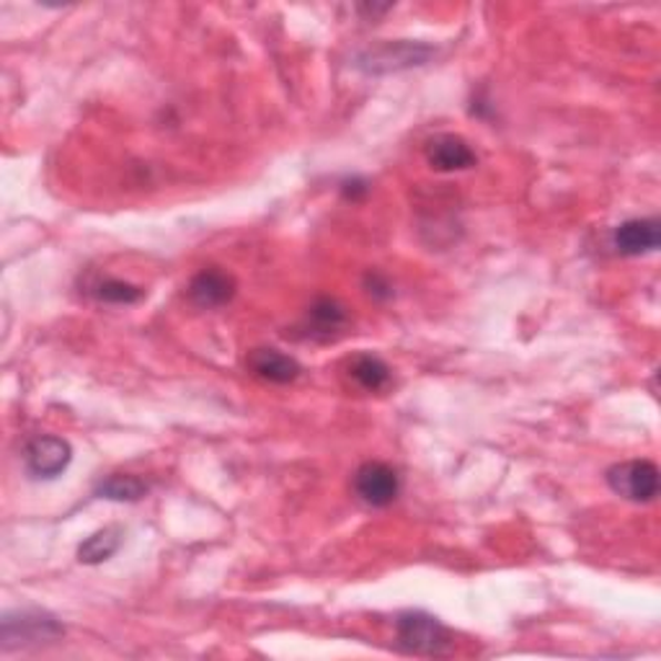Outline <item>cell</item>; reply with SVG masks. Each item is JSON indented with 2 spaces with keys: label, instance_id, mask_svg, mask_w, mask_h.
I'll return each mask as SVG.
<instances>
[{
  "label": "cell",
  "instance_id": "5b68a950",
  "mask_svg": "<svg viewBox=\"0 0 661 661\" xmlns=\"http://www.w3.org/2000/svg\"><path fill=\"white\" fill-rule=\"evenodd\" d=\"M70 460H73V447L62 437H34L23 450V462L31 478L37 481H54L65 474Z\"/></svg>",
  "mask_w": 661,
  "mask_h": 661
},
{
  "label": "cell",
  "instance_id": "7a4b0ae2",
  "mask_svg": "<svg viewBox=\"0 0 661 661\" xmlns=\"http://www.w3.org/2000/svg\"><path fill=\"white\" fill-rule=\"evenodd\" d=\"M62 635H65V628H62L58 618L44 610L6 612L3 623H0V641H3V649L58 641Z\"/></svg>",
  "mask_w": 661,
  "mask_h": 661
},
{
  "label": "cell",
  "instance_id": "9a60e30c",
  "mask_svg": "<svg viewBox=\"0 0 661 661\" xmlns=\"http://www.w3.org/2000/svg\"><path fill=\"white\" fill-rule=\"evenodd\" d=\"M99 303H109V305H132L140 303L145 297V289H140L138 285H130L124 279H104L99 282L96 289H93Z\"/></svg>",
  "mask_w": 661,
  "mask_h": 661
},
{
  "label": "cell",
  "instance_id": "ba28073f",
  "mask_svg": "<svg viewBox=\"0 0 661 661\" xmlns=\"http://www.w3.org/2000/svg\"><path fill=\"white\" fill-rule=\"evenodd\" d=\"M616 248L623 256H643L654 254L661 243V225L657 217H635L626 220L623 225L616 227Z\"/></svg>",
  "mask_w": 661,
  "mask_h": 661
},
{
  "label": "cell",
  "instance_id": "7c38bea8",
  "mask_svg": "<svg viewBox=\"0 0 661 661\" xmlns=\"http://www.w3.org/2000/svg\"><path fill=\"white\" fill-rule=\"evenodd\" d=\"M349 375L354 377V383H357L359 388H365L369 393L383 390L385 385L390 383V367L385 365L380 357H375V354H357V357H352Z\"/></svg>",
  "mask_w": 661,
  "mask_h": 661
},
{
  "label": "cell",
  "instance_id": "8992f818",
  "mask_svg": "<svg viewBox=\"0 0 661 661\" xmlns=\"http://www.w3.org/2000/svg\"><path fill=\"white\" fill-rule=\"evenodd\" d=\"M354 491L367 507L385 509L398 499L400 478L396 468H390L388 462H365L354 474Z\"/></svg>",
  "mask_w": 661,
  "mask_h": 661
},
{
  "label": "cell",
  "instance_id": "3957f363",
  "mask_svg": "<svg viewBox=\"0 0 661 661\" xmlns=\"http://www.w3.org/2000/svg\"><path fill=\"white\" fill-rule=\"evenodd\" d=\"M608 486L628 501L649 504L659 496V468L651 460H626L608 470Z\"/></svg>",
  "mask_w": 661,
  "mask_h": 661
},
{
  "label": "cell",
  "instance_id": "e0dca14e",
  "mask_svg": "<svg viewBox=\"0 0 661 661\" xmlns=\"http://www.w3.org/2000/svg\"><path fill=\"white\" fill-rule=\"evenodd\" d=\"M342 192H344L346 200H359V196H365L369 192V186H367V181L352 179V181H344Z\"/></svg>",
  "mask_w": 661,
  "mask_h": 661
},
{
  "label": "cell",
  "instance_id": "4fadbf2b",
  "mask_svg": "<svg viewBox=\"0 0 661 661\" xmlns=\"http://www.w3.org/2000/svg\"><path fill=\"white\" fill-rule=\"evenodd\" d=\"M148 491H151V486L132 474H112L96 484L99 499L109 501H140L145 499Z\"/></svg>",
  "mask_w": 661,
  "mask_h": 661
},
{
  "label": "cell",
  "instance_id": "2e32d148",
  "mask_svg": "<svg viewBox=\"0 0 661 661\" xmlns=\"http://www.w3.org/2000/svg\"><path fill=\"white\" fill-rule=\"evenodd\" d=\"M365 287H367L369 297H375V301H388V297H393L390 282L385 279L383 274H377V272H369L367 274V277H365Z\"/></svg>",
  "mask_w": 661,
  "mask_h": 661
},
{
  "label": "cell",
  "instance_id": "5bb4252c",
  "mask_svg": "<svg viewBox=\"0 0 661 661\" xmlns=\"http://www.w3.org/2000/svg\"><path fill=\"white\" fill-rule=\"evenodd\" d=\"M346 321H349V313H346L344 305L334 301V297H318L308 308V324L313 334L330 336L336 334L338 328H344Z\"/></svg>",
  "mask_w": 661,
  "mask_h": 661
},
{
  "label": "cell",
  "instance_id": "6da1fadb",
  "mask_svg": "<svg viewBox=\"0 0 661 661\" xmlns=\"http://www.w3.org/2000/svg\"><path fill=\"white\" fill-rule=\"evenodd\" d=\"M396 639L400 649L419 657H443L452 647L450 631L435 616L419 610L400 612L396 618Z\"/></svg>",
  "mask_w": 661,
  "mask_h": 661
},
{
  "label": "cell",
  "instance_id": "30bf717a",
  "mask_svg": "<svg viewBox=\"0 0 661 661\" xmlns=\"http://www.w3.org/2000/svg\"><path fill=\"white\" fill-rule=\"evenodd\" d=\"M248 369L256 377H262L266 383L287 385L295 383L301 377L303 367L295 357H287L277 349H254L248 354Z\"/></svg>",
  "mask_w": 661,
  "mask_h": 661
},
{
  "label": "cell",
  "instance_id": "8fae6325",
  "mask_svg": "<svg viewBox=\"0 0 661 661\" xmlns=\"http://www.w3.org/2000/svg\"><path fill=\"white\" fill-rule=\"evenodd\" d=\"M124 542L122 527H104V530L93 532L91 538H85L78 548V561L85 566H99L112 558Z\"/></svg>",
  "mask_w": 661,
  "mask_h": 661
},
{
  "label": "cell",
  "instance_id": "277c9868",
  "mask_svg": "<svg viewBox=\"0 0 661 661\" xmlns=\"http://www.w3.org/2000/svg\"><path fill=\"white\" fill-rule=\"evenodd\" d=\"M431 54H435V50L421 42H385L362 54L359 68L369 75L398 73V70L424 65Z\"/></svg>",
  "mask_w": 661,
  "mask_h": 661
},
{
  "label": "cell",
  "instance_id": "9c48e42d",
  "mask_svg": "<svg viewBox=\"0 0 661 661\" xmlns=\"http://www.w3.org/2000/svg\"><path fill=\"white\" fill-rule=\"evenodd\" d=\"M427 161L435 171H468L478 163L474 148L458 135H435L427 143Z\"/></svg>",
  "mask_w": 661,
  "mask_h": 661
},
{
  "label": "cell",
  "instance_id": "52a82bcc",
  "mask_svg": "<svg viewBox=\"0 0 661 661\" xmlns=\"http://www.w3.org/2000/svg\"><path fill=\"white\" fill-rule=\"evenodd\" d=\"M235 295V279L231 274L217 270V266H210V270H202L194 274V279L189 282V297L196 308L212 311L223 308L225 303H231Z\"/></svg>",
  "mask_w": 661,
  "mask_h": 661
}]
</instances>
